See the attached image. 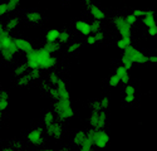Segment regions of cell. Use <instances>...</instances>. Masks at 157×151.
I'll return each mask as SVG.
<instances>
[{"label":"cell","mask_w":157,"mask_h":151,"mask_svg":"<svg viewBox=\"0 0 157 151\" xmlns=\"http://www.w3.org/2000/svg\"><path fill=\"white\" fill-rule=\"evenodd\" d=\"M53 111L56 112L58 120H60V121H65V120H68V118L74 116V110H73V106H72L71 98L69 99L59 98V99L54 101Z\"/></svg>","instance_id":"cell-1"},{"label":"cell","mask_w":157,"mask_h":151,"mask_svg":"<svg viewBox=\"0 0 157 151\" xmlns=\"http://www.w3.org/2000/svg\"><path fill=\"white\" fill-rule=\"evenodd\" d=\"M88 137L90 138V140L93 141V145L98 149H104V147H107L108 144H109V140H111V137L109 135L104 131L103 129H90L88 131Z\"/></svg>","instance_id":"cell-2"},{"label":"cell","mask_w":157,"mask_h":151,"mask_svg":"<svg viewBox=\"0 0 157 151\" xmlns=\"http://www.w3.org/2000/svg\"><path fill=\"white\" fill-rule=\"evenodd\" d=\"M88 123L92 126V129H103L104 126L107 125V112L102 110L99 112H94L92 111L90 115L88 117Z\"/></svg>","instance_id":"cell-3"},{"label":"cell","mask_w":157,"mask_h":151,"mask_svg":"<svg viewBox=\"0 0 157 151\" xmlns=\"http://www.w3.org/2000/svg\"><path fill=\"white\" fill-rule=\"evenodd\" d=\"M123 54L128 56L131 59L133 60V63H137V64H145V63L150 62V58L147 56H145L142 52H140L138 49L133 48L132 45H129L126 50H123Z\"/></svg>","instance_id":"cell-4"},{"label":"cell","mask_w":157,"mask_h":151,"mask_svg":"<svg viewBox=\"0 0 157 151\" xmlns=\"http://www.w3.org/2000/svg\"><path fill=\"white\" fill-rule=\"evenodd\" d=\"M113 24H114L116 29L118 30V33L121 34V37H131V25L126 21V18L114 17Z\"/></svg>","instance_id":"cell-5"},{"label":"cell","mask_w":157,"mask_h":151,"mask_svg":"<svg viewBox=\"0 0 157 151\" xmlns=\"http://www.w3.org/2000/svg\"><path fill=\"white\" fill-rule=\"evenodd\" d=\"M15 39L11 38V35L9 34V30H6L4 25H2V28H0V49H4V48L13 45Z\"/></svg>","instance_id":"cell-6"},{"label":"cell","mask_w":157,"mask_h":151,"mask_svg":"<svg viewBox=\"0 0 157 151\" xmlns=\"http://www.w3.org/2000/svg\"><path fill=\"white\" fill-rule=\"evenodd\" d=\"M45 132L48 136L56 138V140H58V138H60L63 136V129H62V125L58 123V122H54L52 123L49 126H47L45 127Z\"/></svg>","instance_id":"cell-7"},{"label":"cell","mask_w":157,"mask_h":151,"mask_svg":"<svg viewBox=\"0 0 157 151\" xmlns=\"http://www.w3.org/2000/svg\"><path fill=\"white\" fill-rule=\"evenodd\" d=\"M28 141L33 145H42L44 141V137H43V130L42 129H34L28 134Z\"/></svg>","instance_id":"cell-8"},{"label":"cell","mask_w":157,"mask_h":151,"mask_svg":"<svg viewBox=\"0 0 157 151\" xmlns=\"http://www.w3.org/2000/svg\"><path fill=\"white\" fill-rule=\"evenodd\" d=\"M15 44H17V47H18V49L20 50V52H24L25 54H29V53H32L35 50L33 48V44L28 39H24V38H17Z\"/></svg>","instance_id":"cell-9"},{"label":"cell","mask_w":157,"mask_h":151,"mask_svg":"<svg viewBox=\"0 0 157 151\" xmlns=\"http://www.w3.org/2000/svg\"><path fill=\"white\" fill-rule=\"evenodd\" d=\"M18 50L19 49H18L15 42H14L13 45H10L8 48H4V49H0V52H2V57H3L4 60H11L13 58H14V56L17 54Z\"/></svg>","instance_id":"cell-10"},{"label":"cell","mask_w":157,"mask_h":151,"mask_svg":"<svg viewBox=\"0 0 157 151\" xmlns=\"http://www.w3.org/2000/svg\"><path fill=\"white\" fill-rule=\"evenodd\" d=\"M75 29L86 37L90 35V33H92V27H90V24H88L84 20H77L75 21Z\"/></svg>","instance_id":"cell-11"},{"label":"cell","mask_w":157,"mask_h":151,"mask_svg":"<svg viewBox=\"0 0 157 151\" xmlns=\"http://www.w3.org/2000/svg\"><path fill=\"white\" fill-rule=\"evenodd\" d=\"M136 97V88L132 84H126L124 88V102L126 103H132Z\"/></svg>","instance_id":"cell-12"},{"label":"cell","mask_w":157,"mask_h":151,"mask_svg":"<svg viewBox=\"0 0 157 151\" xmlns=\"http://www.w3.org/2000/svg\"><path fill=\"white\" fill-rule=\"evenodd\" d=\"M27 63L30 69H35V68H40V66H39V57H38V53L36 50H34V52L27 54Z\"/></svg>","instance_id":"cell-13"},{"label":"cell","mask_w":157,"mask_h":151,"mask_svg":"<svg viewBox=\"0 0 157 151\" xmlns=\"http://www.w3.org/2000/svg\"><path fill=\"white\" fill-rule=\"evenodd\" d=\"M9 102H10V93L8 90H3L2 93H0V111L4 112L5 110H8Z\"/></svg>","instance_id":"cell-14"},{"label":"cell","mask_w":157,"mask_h":151,"mask_svg":"<svg viewBox=\"0 0 157 151\" xmlns=\"http://www.w3.org/2000/svg\"><path fill=\"white\" fill-rule=\"evenodd\" d=\"M87 136H88V132L84 131V130H79V131H77L73 136V144L75 146H82L83 142L87 140Z\"/></svg>","instance_id":"cell-15"},{"label":"cell","mask_w":157,"mask_h":151,"mask_svg":"<svg viewBox=\"0 0 157 151\" xmlns=\"http://www.w3.org/2000/svg\"><path fill=\"white\" fill-rule=\"evenodd\" d=\"M116 74L121 78V82L122 83H124V84H128L129 83V74H128V69L126 67L120 66L118 68L116 69Z\"/></svg>","instance_id":"cell-16"},{"label":"cell","mask_w":157,"mask_h":151,"mask_svg":"<svg viewBox=\"0 0 157 151\" xmlns=\"http://www.w3.org/2000/svg\"><path fill=\"white\" fill-rule=\"evenodd\" d=\"M89 13H90V15L93 17L94 20H102V19H104L103 10L99 6H97V5H93V4L90 5L89 6Z\"/></svg>","instance_id":"cell-17"},{"label":"cell","mask_w":157,"mask_h":151,"mask_svg":"<svg viewBox=\"0 0 157 151\" xmlns=\"http://www.w3.org/2000/svg\"><path fill=\"white\" fill-rule=\"evenodd\" d=\"M143 24L146 25L147 28H151V27H155L156 25V20H155V14L152 10H147L145 17H143Z\"/></svg>","instance_id":"cell-18"},{"label":"cell","mask_w":157,"mask_h":151,"mask_svg":"<svg viewBox=\"0 0 157 151\" xmlns=\"http://www.w3.org/2000/svg\"><path fill=\"white\" fill-rule=\"evenodd\" d=\"M56 62H57V59H56L54 57L48 56V57H45V58L40 62V68H42V69H49V68H52V67L56 66Z\"/></svg>","instance_id":"cell-19"},{"label":"cell","mask_w":157,"mask_h":151,"mask_svg":"<svg viewBox=\"0 0 157 151\" xmlns=\"http://www.w3.org/2000/svg\"><path fill=\"white\" fill-rule=\"evenodd\" d=\"M56 116H57L56 112H53V111H47L44 113V115H43V123H44L45 127L56 122Z\"/></svg>","instance_id":"cell-20"},{"label":"cell","mask_w":157,"mask_h":151,"mask_svg":"<svg viewBox=\"0 0 157 151\" xmlns=\"http://www.w3.org/2000/svg\"><path fill=\"white\" fill-rule=\"evenodd\" d=\"M32 81H33V78H32L30 73L28 72L27 74L21 76V77H18V79H17V86H18V87H25V86H28Z\"/></svg>","instance_id":"cell-21"},{"label":"cell","mask_w":157,"mask_h":151,"mask_svg":"<svg viewBox=\"0 0 157 151\" xmlns=\"http://www.w3.org/2000/svg\"><path fill=\"white\" fill-rule=\"evenodd\" d=\"M59 35H60V30L50 29V30H48V33L45 35V39H47V42H57V41H59Z\"/></svg>","instance_id":"cell-22"},{"label":"cell","mask_w":157,"mask_h":151,"mask_svg":"<svg viewBox=\"0 0 157 151\" xmlns=\"http://www.w3.org/2000/svg\"><path fill=\"white\" fill-rule=\"evenodd\" d=\"M28 68H29L28 63H21V64H19V66L15 67V69H14V76H15V77H21V76L27 74V73H28Z\"/></svg>","instance_id":"cell-23"},{"label":"cell","mask_w":157,"mask_h":151,"mask_svg":"<svg viewBox=\"0 0 157 151\" xmlns=\"http://www.w3.org/2000/svg\"><path fill=\"white\" fill-rule=\"evenodd\" d=\"M27 19H28L30 23H33V24H38V23H40V20H42V14H40L39 11L33 10V11L28 13Z\"/></svg>","instance_id":"cell-24"},{"label":"cell","mask_w":157,"mask_h":151,"mask_svg":"<svg viewBox=\"0 0 157 151\" xmlns=\"http://www.w3.org/2000/svg\"><path fill=\"white\" fill-rule=\"evenodd\" d=\"M116 45L121 50H126L131 45V37H121V39L117 41Z\"/></svg>","instance_id":"cell-25"},{"label":"cell","mask_w":157,"mask_h":151,"mask_svg":"<svg viewBox=\"0 0 157 151\" xmlns=\"http://www.w3.org/2000/svg\"><path fill=\"white\" fill-rule=\"evenodd\" d=\"M19 23H20V20H19V18H11L10 20H8V23L5 24V28H6V30H14V29H17L18 27H19Z\"/></svg>","instance_id":"cell-26"},{"label":"cell","mask_w":157,"mask_h":151,"mask_svg":"<svg viewBox=\"0 0 157 151\" xmlns=\"http://www.w3.org/2000/svg\"><path fill=\"white\" fill-rule=\"evenodd\" d=\"M44 48L48 50V52L52 54V53H56L60 49V45L57 43V42H47V44L44 45Z\"/></svg>","instance_id":"cell-27"},{"label":"cell","mask_w":157,"mask_h":151,"mask_svg":"<svg viewBox=\"0 0 157 151\" xmlns=\"http://www.w3.org/2000/svg\"><path fill=\"white\" fill-rule=\"evenodd\" d=\"M121 62H122V66H123V67H126L127 69H131V68L133 67V64H135L133 60L131 59L128 56H126V54H123V56H122Z\"/></svg>","instance_id":"cell-28"},{"label":"cell","mask_w":157,"mask_h":151,"mask_svg":"<svg viewBox=\"0 0 157 151\" xmlns=\"http://www.w3.org/2000/svg\"><path fill=\"white\" fill-rule=\"evenodd\" d=\"M93 141L90 140V138L87 136V140L83 142V145L82 146H79L81 147V151H93Z\"/></svg>","instance_id":"cell-29"},{"label":"cell","mask_w":157,"mask_h":151,"mask_svg":"<svg viewBox=\"0 0 157 151\" xmlns=\"http://www.w3.org/2000/svg\"><path fill=\"white\" fill-rule=\"evenodd\" d=\"M120 82H121V78H120L116 73H114V74H112L111 77L108 78V84H109L111 87H113V88H114V87H118Z\"/></svg>","instance_id":"cell-30"},{"label":"cell","mask_w":157,"mask_h":151,"mask_svg":"<svg viewBox=\"0 0 157 151\" xmlns=\"http://www.w3.org/2000/svg\"><path fill=\"white\" fill-rule=\"evenodd\" d=\"M90 110L94 111V112H99L102 111V103H101V99H93L92 102H90Z\"/></svg>","instance_id":"cell-31"},{"label":"cell","mask_w":157,"mask_h":151,"mask_svg":"<svg viewBox=\"0 0 157 151\" xmlns=\"http://www.w3.org/2000/svg\"><path fill=\"white\" fill-rule=\"evenodd\" d=\"M52 84H54V86H57L58 83H59V81H60V78H59V76H58V73H56V72H52V73H49V79H48Z\"/></svg>","instance_id":"cell-32"},{"label":"cell","mask_w":157,"mask_h":151,"mask_svg":"<svg viewBox=\"0 0 157 151\" xmlns=\"http://www.w3.org/2000/svg\"><path fill=\"white\" fill-rule=\"evenodd\" d=\"M79 48H81V43H72L68 48H67V52L68 53H75V52H78L79 50Z\"/></svg>","instance_id":"cell-33"},{"label":"cell","mask_w":157,"mask_h":151,"mask_svg":"<svg viewBox=\"0 0 157 151\" xmlns=\"http://www.w3.org/2000/svg\"><path fill=\"white\" fill-rule=\"evenodd\" d=\"M137 19H138V18L133 14V13H132V14H128V15L126 17V21L131 25V27H133V25L137 23Z\"/></svg>","instance_id":"cell-34"},{"label":"cell","mask_w":157,"mask_h":151,"mask_svg":"<svg viewBox=\"0 0 157 151\" xmlns=\"http://www.w3.org/2000/svg\"><path fill=\"white\" fill-rule=\"evenodd\" d=\"M101 103H102V108H103V110H108L109 106H111V99H109V97L104 96V97L101 99Z\"/></svg>","instance_id":"cell-35"},{"label":"cell","mask_w":157,"mask_h":151,"mask_svg":"<svg viewBox=\"0 0 157 151\" xmlns=\"http://www.w3.org/2000/svg\"><path fill=\"white\" fill-rule=\"evenodd\" d=\"M30 76H32V78L33 81H38V78L40 77V68H35V69H30L29 71Z\"/></svg>","instance_id":"cell-36"},{"label":"cell","mask_w":157,"mask_h":151,"mask_svg":"<svg viewBox=\"0 0 157 151\" xmlns=\"http://www.w3.org/2000/svg\"><path fill=\"white\" fill-rule=\"evenodd\" d=\"M49 96H50L52 98H53L54 101L59 99V91H58L57 86H56V87H52V90H50V92H49Z\"/></svg>","instance_id":"cell-37"},{"label":"cell","mask_w":157,"mask_h":151,"mask_svg":"<svg viewBox=\"0 0 157 151\" xmlns=\"http://www.w3.org/2000/svg\"><path fill=\"white\" fill-rule=\"evenodd\" d=\"M90 27H92V33H97L101 30V20H94L93 23H90Z\"/></svg>","instance_id":"cell-38"},{"label":"cell","mask_w":157,"mask_h":151,"mask_svg":"<svg viewBox=\"0 0 157 151\" xmlns=\"http://www.w3.org/2000/svg\"><path fill=\"white\" fill-rule=\"evenodd\" d=\"M19 3H20V0H8V5H9V9H10V11L15 10V9L18 8Z\"/></svg>","instance_id":"cell-39"},{"label":"cell","mask_w":157,"mask_h":151,"mask_svg":"<svg viewBox=\"0 0 157 151\" xmlns=\"http://www.w3.org/2000/svg\"><path fill=\"white\" fill-rule=\"evenodd\" d=\"M68 39H69V33H68V32H65V30L60 32L59 42H60V43H65V42H68Z\"/></svg>","instance_id":"cell-40"},{"label":"cell","mask_w":157,"mask_h":151,"mask_svg":"<svg viewBox=\"0 0 157 151\" xmlns=\"http://www.w3.org/2000/svg\"><path fill=\"white\" fill-rule=\"evenodd\" d=\"M8 11H10L9 5H8V2H3L2 5H0V14L4 15V14H6Z\"/></svg>","instance_id":"cell-41"},{"label":"cell","mask_w":157,"mask_h":151,"mask_svg":"<svg viewBox=\"0 0 157 151\" xmlns=\"http://www.w3.org/2000/svg\"><path fill=\"white\" fill-rule=\"evenodd\" d=\"M42 90H43V92H45V93L49 95V92L52 90V83L50 82H47V81L42 82Z\"/></svg>","instance_id":"cell-42"},{"label":"cell","mask_w":157,"mask_h":151,"mask_svg":"<svg viewBox=\"0 0 157 151\" xmlns=\"http://www.w3.org/2000/svg\"><path fill=\"white\" fill-rule=\"evenodd\" d=\"M96 43H97V39H96L94 34H93V35L90 34V35L87 37V44H88V45H93V44H96Z\"/></svg>","instance_id":"cell-43"},{"label":"cell","mask_w":157,"mask_h":151,"mask_svg":"<svg viewBox=\"0 0 157 151\" xmlns=\"http://www.w3.org/2000/svg\"><path fill=\"white\" fill-rule=\"evenodd\" d=\"M133 14L137 17V18H143L146 14V11L145 10H142V9H135L133 10Z\"/></svg>","instance_id":"cell-44"},{"label":"cell","mask_w":157,"mask_h":151,"mask_svg":"<svg viewBox=\"0 0 157 151\" xmlns=\"http://www.w3.org/2000/svg\"><path fill=\"white\" fill-rule=\"evenodd\" d=\"M147 33H148V35H150V37H156V35H157V25L148 28Z\"/></svg>","instance_id":"cell-45"},{"label":"cell","mask_w":157,"mask_h":151,"mask_svg":"<svg viewBox=\"0 0 157 151\" xmlns=\"http://www.w3.org/2000/svg\"><path fill=\"white\" fill-rule=\"evenodd\" d=\"M94 37H96V39H97V42H102V41L104 39V33L99 30V32L94 33Z\"/></svg>","instance_id":"cell-46"},{"label":"cell","mask_w":157,"mask_h":151,"mask_svg":"<svg viewBox=\"0 0 157 151\" xmlns=\"http://www.w3.org/2000/svg\"><path fill=\"white\" fill-rule=\"evenodd\" d=\"M2 151H17L13 146H5V147H3V150Z\"/></svg>","instance_id":"cell-47"},{"label":"cell","mask_w":157,"mask_h":151,"mask_svg":"<svg viewBox=\"0 0 157 151\" xmlns=\"http://www.w3.org/2000/svg\"><path fill=\"white\" fill-rule=\"evenodd\" d=\"M150 62H151V63H155V64H157V56H151V57H150Z\"/></svg>","instance_id":"cell-48"},{"label":"cell","mask_w":157,"mask_h":151,"mask_svg":"<svg viewBox=\"0 0 157 151\" xmlns=\"http://www.w3.org/2000/svg\"><path fill=\"white\" fill-rule=\"evenodd\" d=\"M36 151H58V150H54V149H42V150H36Z\"/></svg>","instance_id":"cell-49"},{"label":"cell","mask_w":157,"mask_h":151,"mask_svg":"<svg viewBox=\"0 0 157 151\" xmlns=\"http://www.w3.org/2000/svg\"><path fill=\"white\" fill-rule=\"evenodd\" d=\"M84 3H86L88 6H90V5H92V0H84Z\"/></svg>","instance_id":"cell-50"},{"label":"cell","mask_w":157,"mask_h":151,"mask_svg":"<svg viewBox=\"0 0 157 151\" xmlns=\"http://www.w3.org/2000/svg\"><path fill=\"white\" fill-rule=\"evenodd\" d=\"M59 151H69V149H68V147H62Z\"/></svg>","instance_id":"cell-51"}]
</instances>
